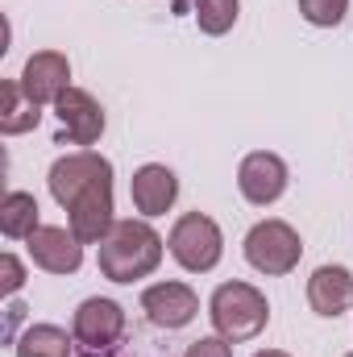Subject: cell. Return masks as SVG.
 Returning a JSON list of instances; mask_svg holds the SVG:
<instances>
[{
	"instance_id": "obj_1",
	"label": "cell",
	"mask_w": 353,
	"mask_h": 357,
	"mask_svg": "<svg viewBox=\"0 0 353 357\" xmlns=\"http://www.w3.org/2000/svg\"><path fill=\"white\" fill-rule=\"evenodd\" d=\"M100 274L108 282H137L146 274H154L163 262V237L146 225V220H117L112 233L100 241Z\"/></svg>"
},
{
	"instance_id": "obj_2",
	"label": "cell",
	"mask_w": 353,
	"mask_h": 357,
	"mask_svg": "<svg viewBox=\"0 0 353 357\" xmlns=\"http://www.w3.org/2000/svg\"><path fill=\"white\" fill-rule=\"evenodd\" d=\"M208 316H212V328L216 337L225 341H254L270 320V303L258 287L250 282H220L208 299Z\"/></svg>"
},
{
	"instance_id": "obj_3",
	"label": "cell",
	"mask_w": 353,
	"mask_h": 357,
	"mask_svg": "<svg viewBox=\"0 0 353 357\" xmlns=\"http://www.w3.org/2000/svg\"><path fill=\"white\" fill-rule=\"evenodd\" d=\"M167 245H171V258L183 270H191V274H208V270L220 262V254H225V237H220L216 220L204 216V212L179 216Z\"/></svg>"
},
{
	"instance_id": "obj_4",
	"label": "cell",
	"mask_w": 353,
	"mask_h": 357,
	"mask_svg": "<svg viewBox=\"0 0 353 357\" xmlns=\"http://www.w3.org/2000/svg\"><path fill=\"white\" fill-rule=\"evenodd\" d=\"M303 258V241L287 220H258L246 233V262L262 274H291Z\"/></svg>"
},
{
	"instance_id": "obj_5",
	"label": "cell",
	"mask_w": 353,
	"mask_h": 357,
	"mask_svg": "<svg viewBox=\"0 0 353 357\" xmlns=\"http://www.w3.org/2000/svg\"><path fill=\"white\" fill-rule=\"evenodd\" d=\"M104 178H112V162L104 158V154H96V150H80V154H67V158H59L54 167H50V195L63 204V208H71L88 187L96 183H104Z\"/></svg>"
},
{
	"instance_id": "obj_6",
	"label": "cell",
	"mask_w": 353,
	"mask_h": 357,
	"mask_svg": "<svg viewBox=\"0 0 353 357\" xmlns=\"http://www.w3.org/2000/svg\"><path fill=\"white\" fill-rule=\"evenodd\" d=\"M71 333H75V341H80L88 354H104V349H112V345L125 337V312H121V303H112V299H84V303L75 307Z\"/></svg>"
},
{
	"instance_id": "obj_7",
	"label": "cell",
	"mask_w": 353,
	"mask_h": 357,
	"mask_svg": "<svg viewBox=\"0 0 353 357\" xmlns=\"http://www.w3.org/2000/svg\"><path fill=\"white\" fill-rule=\"evenodd\" d=\"M142 312L154 328H187L200 312V295L187 282H154L142 291Z\"/></svg>"
},
{
	"instance_id": "obj_8",
	"label": "cell",
	"mask_w": 353,
	"mask_h": 357,
	"mask_svg": "<svg viewBox=\"0 0 353 357\" xmlns=\"http://www.w3.org/2000/svg\"><path fill=\"white\" fill-rule=\"evenodd\" d=\"M237 187H241V195L250 204L266 208V204H274L287 191V162L278 154H270V150H254L237 167Z\"/></svg>"
},
{
	"instance_id": "obj_9",
	"label": "cell",
	"mask_w": 353,
	"mask_h": 357,
	"mask_svg": "<svg viewBox=\"0 0 353 357\" xmlns=\"http://www.w3.org/2000/svg\"><path fill=\"white\" fill-rule=\"evenodd\" d=\"M29 258H33V266H42L46 274H75L84 266V241L71 229L42 225L29 237Z\"/></svg>"
},
{
	"instance_id": "obj_10",
	"label": "cell",
	"mask_w": 353,
	"mask_h": 357,
	"mask_svg": "<svg viewBox=\"0 0 353 357\" xmlns=\"http://www.w3.org/2000/svg\"><path fill=\"white\" fill-rule=\"evenodd\" d=\"M71 233L84 241V245H100L108 233H112V178H104V183H96L88 187L71 208Z\"/></svg>"
},
{
	"instance_id": "obj_11",
	"label": "cell",
	"mask_w": 353,
	"mask_h": 357,
	"mask_svg": "<svg viewBox=\"0 0 353 357\" xmlns=\"http://www.w3.org/2000/svg\"><path fill=\"white\" fill-rule=\"evenodd\" d=\"M54 108H59V121H63V137H67L71 146H91V142H100V133H104V108L96 104L91 91L67 88L54 100Z\"/></svg>"
},
{
	"instance_id": "obj_12",
	"label": "cell",
	"mask_w": 353,
	"mask_h": 357,
	"mask_svg": "<svg viewBox=\"0 0 353 357\" xmlns=\"http://www.w3.org/2000/svg\"><path fill=\"white\" fill-rule=\"evenodd\" d=\"M67 79H71L67 54H59V50H38V54H29L25 71H21V91H25L33 104H54L63 91L71 88Z\"/></svg>"
},
{
	"instance_id": "obj_13",
	"label": "cell",
	"mask_w": 353,
	"mask_h": 357,
	"mask_svg": "<svg viewBox=\"0 0 353 357\" xmlns=\"http://www.w3.org/2000/svg\"><path fill=\"white\" fill-rule=\"evenodd\" d=\"M129 195H133V208L142 216H163V212H171V204L179 199V178L163 162H146L133 175V183H129Z\"/></svg>"
},
{
	"instance_id": "obj_14",
	"label": "cell",
	"mask_w": 353,
	"mask_h": 357,
	"mask_svg": "<svg viewBox=\"0 0 353 357\" xmlns=\"http://www.w3.org/2000/svg\"><path fill=\"white\" fill-rule=\"evenodd\" d=\"M308 303L316 316H341L353 307V274L345 266H320L308 278Z\"/></svg>"
},
{
	"instance_id": "obj_15",
	"label": "cell",
	"mask_w": 353,
	"mask_h": 357,
	"mask_svg": "<svg viewBox=\"0 0 353 357\" xmlns=\"http://www.w3.org/2000/svg\"><path fill=\"white\" fill-rule=\"evenodd\" d=\"M38 121H42V104H33L21 91V79H4L0 84V133L17 137V133H29Z\"/></svg>"
},
{
	"instance_id": "obj_16",
	"label": "cell",
	"mask_w": 353,
	"mask_h": 357,
	"mask_svg": "<svg viewBox=\"0 0 353 357\" xmlns=\"http://www.w3.org/2000/svg\"><path fill=\"white\" fill-rule=\"evenodd\" d=\"M38 199L29 191H8L0 199V233L13 237V241H29L38 233Z\"/></svg>"
},
{
	"instance_id": "obj_17",
	"label": "cell",
	"mask_w": 353,
	"mask_h": 357,
	"mask_svg": "<svg viewBox=\"0 0 353 357\" xmlns=\"http://www.w3.org/2000/svg\"><path fill=\"white\" fill-rule=\"evenodd\" d=\"M17 357H71V337L54 324H29L17 337Z\"/></svg>"
},
{
	"instance_id": "obj_18",
	"label": "cell",
	"mask_w": 353,
	"mask_h": 357,
	"mask_svg": "<svg viewBox=\"0 0 353 357\" xmlns=\"http://www.w3.org/2000/svg\"><path fill=\"white\" fill-rule=\"evenodd\" d=\"M191 8H195L200 29L212 33V38H220V33H229V29L237 25V8H241V0H191Z\"/></svg>"
},
{
	"instance_id": "obj_19",
	"label": "cell",
	"mask_w": 353,
	"mask_h": 357,
	"mask_svg": "<svg viewBox=\"0 0 353 357\" xmlns=\"http://www.w3.org/2000/svg\"><path fill=\"white\" fill-rule=\"evenodd\" d=\"M345 8H350V0H299V13H303V21H312V25H320V29H333V25H341Z\"/></svg>"
},
{
	"instance_id": "obj_20",
	"label": "cell",
	"mask_w": 353,
	"mask_h": 357,
	"mask_svg": "<svg viewBox=\"0 0 353 357\" xmlns=\"http://www.w3.org/2000/svg\"><path fill=\"white\" fill-rule=\"evenodd\" d=\"M183 357H233V341H225V337H200V341L187 345Z\"/></svg>"
},
{
	"instance_id": "obj_21",
	"label": "cell",
	"mask_w": 353,
	"mask_h": 357,
	"mask_svg": "<svg viewBox=\"0 0 353 357\" xmlns=\"http://www.w3.org/2000/svg\"><path fill=\"white\" fill-rule=\"evenodd\" d=\"M0 274H4V295H17V291H21V282H25V270H21V262H17L13 254H4V258H0Z\"/></svg>"
},
{
	"instance_id": "obj_22",
	"label": "cell",
	"mask_w": 353,
	"mask_h": 357,
	"mask_svg": "<svg viewBox=\"0 0 353 357\" xmlns=\"http://www.w3.org/2000/svg\"><path fill=\"white\" fill-rule=\"evenodd\" d=\"M254 357H291V354H283V349H262V354H254Z\"/></svg>"
},
{
	"instance_id": "obj_23",
	"label": "cell",
	"mask_w": 353,
	"mask_h": 357,
	"mask_svg": "<svg viewBox=\"0 0 353 357\" xmlns=\"http://www.w3.org/2000/svg\"><path fill=\"white\" fill-rule=\"evenodd\" d=\"M345 357H353V354H345Z\"/></svg>"
}]
</instances>
